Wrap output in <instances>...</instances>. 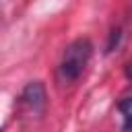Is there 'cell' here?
I'll list each match as a JSON object with an SVG mask.
<instances>
[{
  "mask_svg": "<svg viewBox=\"0 0 132 132\" xmlns=\"http://www.w3.org/2000/svg\"><path fill=\"white\" fill-rule=\"evenodd\" d=\"M21 101H23L33 113H41V111L45 109V101H47V97H45V87H43L39 80L29 82V85L23 89Z\"/></svg>",
  "mask_w": 132,
  "mask_h": 132,
  "instance_id": "2",
  "label": "cell"
},
{
  "mask_svg": "<svg viewBox=\"0 0 132 132\" xmlns=\"http://www.w3.org/2000/svg\"><path fill=\"white\" fill-rule=\"evenodd\" d=\"M126 78H128V80L132 82V60H130V62L126 64Z\"/></svg>",
  "mask_w": 132,
  "mask_h": 132,
  "instance_id": "4",
  "label": "cell"
},
{
  "mask_svg": "<svg viewBox=\"0 0 132 132\" xmlns=\"http://www.w3.org/2000/svg\"><path fill=\"white\" fill-rule=\"evenodd\" d=\"M93 54V45L87 37L74 39L62 54L60 66H58V80L60 85H72L87 68Z\"/></svg>",
  "mask_w": 132,
  "mask_h": 132,
  "instance_id": "1",
  "label": "cell"
},
{
  "mask_svg": "<svg viewBox=\"0 0 132 132\" xmlns=\"http://www.w3.org/2000/svg\"><path fill=\"white\" fill-rule=\"evenodd\" d=\"M118 109L124 116V132H132V97H124L118 103Z\"/></svg>",
  "mask_w": 132,
  "mask_h": 132,
  "instance_id": "3",
  "label": "cell"
}]
</instances>
